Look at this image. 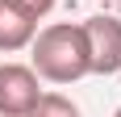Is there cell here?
I'll list each match as a JSON object with an SVG mask.
<instances>
[{"label":"cell","mask_w":121,"mask_h":117,"mask_svg":"<svg viewBox=\"0 0 121 117\" xmlns=\"http://www.w3.org/2000/svg\"><path fill=\"white\" fill-rule=\"evenodd\" d=\"M29 58H34L29 67L38 71V80H46V84H75L84 75H92L84 29L71 21H54L46 29H38L29 42Z\"/></svg>","instance_id":"cell-1"},{"label":"cell","mask_w":121,"mask_h":117,"mask_svg":"<svg viewBox=\"0 0 121 117\" xmlns=\"http://www.w3.org/2000/svg\"><path fill=\"white\" fill-rule=\"evenodd\" d=\"M113 4H121V0H113Z\"/></svg>","instance_id":"cell-8"},{"label":"cell","mask_w":121,"mask_h":117,"mask_svg":"<svg viewBox=\"0 0 121 117\" xmlns=\"http://www.w3.org/2000/svg\"><path fill=\"white\" fill-rule=\"evenodd\" d=\"M42 96L38 71L25 63H0V117H25Z\"/></svg>","instance_id":"cell-3"},{"label":"cell","mask_w":121,"mask_h":117,"mask_svg":"<svg viewBox=\"0 0 121 117\" xmlns=\"http://www.w3.org/2000/svg\"><path fill=\"white\" fill-rule=\"evenodd\" d=\"M79 29H84V42H88V71L92 75H117L121 71V21L96 13Z\"/></svg>","instance_id":"cell-2"},{"label":"cell","mask_w":121,"mask_h":117,"mask_svg":"<svg viewBox=\"0 0 121 117\" xmlns=\"http://www.w3.org/2000/svg\"><path fill=\"white\" fill-rule=\"evenodd\" d=\"M17 4H21V9H29L34 17H46V13L54 9V0H17Z\"/></svg>","instance_id":"cell-6"},{"label":"cell","mask_w":121,"mask_h":117,"mask_svg":"<svg viewBox=\"0 0 121 117\" xmlns=\"http://www.w3.org/2000/svg\"><path fill=\"white\" fill-rule=\"evenodd\" d=\"M113 117H121V109H117V113H113Z\"/></svg>","instance_id":"cell-7"},{"label":"cell","mask_w":121,"mask_h":117,"mask_svg":"<svg viewBox=\"0 0 121 117\" xmlns=\"http://www.w3.org/2000/svg\"><path fill=\"white\" fill-rule=\"evenodd\" d=\"M25 117H84V113H79V105H75L71 96H63V92H42Z\"/></svg>","instance_id":"cell-5"},{"label":"cell","mask_w":121,"mask_h":117,"mask_svg":"<svg viewBox=\"0 0 121 117\" xmlns=\"http://www.w3.org/2000/svg\"><path fill=\"white\" fill-rule=\"evenodd\" d=\"M38 34V17L29 9H21L17 0H0V54L25 50Z\"/></svg>","instance_id":"cell-4"}]
</instances>
